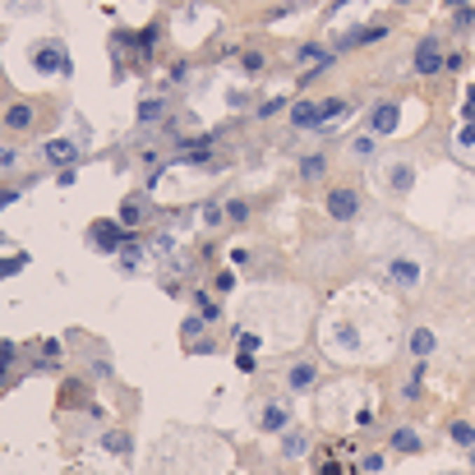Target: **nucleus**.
I'll return each instance as SVG.
<instances>
[{"mask_svg":"<svg viewBox=\"0 0 475 475\" xmlns=\"http://www.w3.org/2000/svg\"><path fill=\"white\" fill-rule=\"evenodd\" d=\"M346 111H351V106H346L342 97H323V102H296V106H291V125H296V130H323V125L342 121Z\"/></svg>","mask_w":475,"mask_h":475,"instance_id":"obj_1","label":"nucleus"},{"mask_svg":"<svg viewBox=\"0 0 475 475\" xmlns=\"http://www.w3.org/2000/svg\"><path fill=\"white\" fill-rule=\"evenodd\" d=\"M33 65L42 74H69V51L55 42H42V46H33Z\"/></svg>","mask_w":475,"mask_h":475,"instance_id":"obj_2","label":"nucleus"},{"mask_svg":"<svg viewBox=\"0 0 475 475\" xmlns=\"http://www.w3.org/2000/svg\"><path fill=\"white\" fill-rule=\"evenodd\" d=\"M328 217L332 221L360 217V194H355V189H328Z\"/></svg>","mask_w":475,"mask_h":475,"instance_id":"obj_3","label":"nucleus"},{"mask_svg":"<svg viewBox=\"0 0 475 475\" xmlns=\"http://www.w3.org/2000/svg\"><path fill=\"white\" fill-rule=\"evenodd\" d=\"M415 74H439L443 69V46H439V37H420V46H415Z\"/></svg>","mask_w":475,"mask_h":475,"instance_id":"obj_4","label":"nucleus"},{"mask_svg":"<svg viewBox=\"0 0 475 475\" xmlns=\"http://www.w3.org/2000/svg\"><path fill=\"white\" fill-rule=\"evenodd\" d=\"M383 185L392 189V194H406V189L415 185V166L411 162H387L383 166Z\"/></svg>","mask_w":475,"mask_h":475,"instance_id":"obj_5","label":"nucleus"},{"mask_svg":"<svg viewBox=\"0 0 475 475\" xmlns=\"http://www.w3.org/2000/svg\"><path fill=\"white\" fill-rule=\"evenodd\" d=\"M397 130V102H374L369 111V134H392Z\"/></svg>","mask_w":475,"mask_h":475,"instance_id":"obj_6","label":"nucleus"},{"mask_svg":"<svg viewBox=\"0 0 475 475\" xmlns=\"http://www.w3.org/2000/svg\"><path fill=\"white\" fill-rule=\"evenodd\" d=\"M46 162H55L60 171L78 162V144L74 139H46Z\"/></svg>","mask_w":475,"mask_h":475,"instance_id":"obj_7","label":"nucleus"},{"mask_svg":"<svg viewBox=\"0 0 475 475\" xmlns=\"http://www.w3.org/2000/svg\"><path fill=\"white\" fill-rule=\"evenodd\" d=\"M208 157H212V134H199L176 153V162H208Z\"/></svg>","mask_w":475,"mask_h":475,"instance_id":"obj_8","label":"nucleus"},{"mask_svg":"<svg viewBox=\"0 0 475 475\" xmlns=\"http://www.w3.org/2000/svg\"><path fill=\"white\" fill-rule=\"evenodd\" d=\"M387 273H392V282H397V287H420V268L411 263V259H392V263H387Z\"/></svg>","mask_w":475,"mask_h":475,"instance_id":"obj_9","label":"nucleus"},{"mask_svg":"<svg viewBox=\"0 0 475 475\" xmlns=\"http://www.w3.org/2000/svg\"><path fill=\"white\" fill-rule=\"evenodd\" d=\"M383 37H387L383 23H369V28H351L342 42H351V46H374V42H383Z\"/></svg>","mask_w":475,"mask_h":475,"instance_id":"obj_10","label":"nucleus"},{"mask_svg":"<svg viewBox=\"0 0 475 475\" xmlns=\"http://www.w3.org/2000/svg\"><path fill=\"white\" fill-rule=\"evenodd\" d=\"M296 60H300V65H332L337 55H332V51H323L319 42H305V46L296 51Z\"/></svg>","mask_w":475,"mask_h":475,"instance_id":"obj_11","label":"nucleus"},{"mask_svg":"<svg viewBox=\"0 0 475 475\" xmlns=\"http://www.w3.org/2000/svg\"><path fill=\"white\" fill-rule=\"evenodd\" d=\"M434 346H439V342H434V328H415V332H411V355H415V360H425Z\"/></svg>","mask_w":475,"mask_h":475,"instance_id":"obj_12","label":"nucleus"},{"mask_svg":"<svg viewBox=\"0 0 475 475\" xmlns=\"http://www.w3.org/2000/svg\"><path fill=\"white\" fill-rule=\"evenodd\" d=\"M5 125H10V130H33V106H28V102L10 106L5 111Z\"/></svg>","mask_w":475,"mask_h":475,"instance_id":"obj_13","label":"nucleus"},{"mask_svg":"<svg viewBox=\"0 0 475 475\" xmlns=\"http://www.w3.org/2000/svg\"><path fill=\"white\" fill-rule=\"evenodd\" d=\"M92 240H97L102 249H116V245H121V226H116V221H97V226H92Z\"/></svg>","mask_w":475,"mask_h":475,"instance_id":"obj_14","label":"nucleus"},{"mask_svg":"<svg viewBox=\"0 0 475 475\" xmlns=\"http://www.w3.org/2000/svg\"><path fill=\"white\" fill-rule=\"evenodd\" d=\"M259 420H263V429H273V434H277V429H287V406H282V401H268Z\"/></svg>","mask_w":475,"mask_h":475,"instance_id":"obj_15","label":"nucleus"},{"mask_svg":"<svg viewBox=\"0 0 475 475\" xmlns=\"http://www.w3.org/2000/svg\"><path fill=\"white\" fill-rule=\"evenodd\" d=\"M323 171H328V157L323 153H310L305 162H300V180H319Z\"/></svg>","mask_w":475,"mask_h":475,"instance_id":"obj_16","label":"nucleus"},{"mask_svg":"<svg viewBox=\"0 0 475 475\" xmlns=\"http://www.w3.org/2000/svg\"><path fill=\"white\" fill-rule=\"evenodd\" d=\"M392 448H397V453H420V434L401 425V429L392 434Z\"/></svg>","mask_w":475,"mask_h":475,"instance_id":"obj_17","label":"nucleus"},{"mask_svg":"<svg viewBox=\"0 0 475 475\" xmlns=\"http://www.w3.org/2000/svg\"><path fill=\"white\" fill-rule=\"evenodd\" d=\"M346 148H351V157H360V162H365V157H374V153H378V144H374V134H355V139H351V144H346Z\"/></svg>","mask_w":475,"mask_h":475,"instance_id":"obj_18","label":"nucleus"},{"mask_svg":"<svg viewBox=\"0 0 475 475\" xmlns=\"http://www.w3.org/2000/svg\"><path fill=\"white\" fill-rule=\"evenodd\" d=\"M194 305H199V319H208V323H217V300H208V296H203V291H194Z\"/></svg>","mask_w":475,"mask_h":475,"instance_id":"obj_19","label":"nucleus"},{"mask_svg":"<svg viewBox=\"0 0 475 475\" xmlns=\"http://www.w3.org/2000/svg\"><path fill=\"white\" fill-rule=\"evenodd\" d=\"M448 434H453V443H462V448H475V429H471V425H466V420H457V425H453V429H448Z\"/></svg>","mask_w":475,"mask_h":475,"instance_id":"obj_20","label":"nucleus"},{"mask_svg":"<svg viewBox=\"0 0 475 475\" xmlns=\"http://www.w3.org/2000/svg\"><path fill=\"white\" fill-rule=\"evenodd\" d=\"M153 121H162V102H157V97H148L144 106H139V125H153Z\"/></svg>","mask_w":475,"mask_h":475,"instance_id":"obj_21","label":"nucleus"},{"mask_svg":"<svg viewBox=\"0 0 475 475\" xmlns=\"http://www.w3.org/2000/svg\"><path fill=\"white\" fill-rule=\"evenodd\" d=\"M240 65H245V74H249V78L263 74V51H245V55H240Z\"/></svg>","mask_w":475,"mask_h":475,"instance_id":"obj_22","label":"nucleus"},{"mask_svg":"<svg viewBox=\"0 0 475 475\" xmlns=\"http://www.w3.org/2000/svg\"><path fill=\"white\" fill-rule=\"evenodd\" d=\"M314 383V365H296L291 369V387H310Z\"/></svg>","mask_w":475,"mask_h":475,"instance_id":"obj_23","label":"nucleus"},{"mask_svg":"<svg viewBox=\"0 0 475 475\" xmlns=\"http://www.w3.org/2000/svg\"><path fill=\"white\" fill-rule=\"evenodd\" d=\"M226 221H249V203L231 199V203H226Z\"/></svg>","mask_w":475,"mask_h":475,"instance_id":"obj_24","label":"nucleus"},{"mask_svg":"<svg viewBox=\"0 0 475 475\" xmlns=\"http://www.w3.org/2000/svg\"><path fill=\"white\" fill-rule=\"evenodd\" d=\"M203 221H208V226H221V221H226V208H221V203H203Z\"/></svg>","mask_w":475,"mask_h":475,"instance_id":"obj_25","label":"nucleus"},{"mask_svg":"<svg viewBox=\"0 0 475 475\" xmlns=\"http://www.w3.org/2000/svg\"><path fill=\"white\" fill-rule=\"evenodd\" d=\"M282 453H287V457H300V453H305V439H300V434H287V439H282Z\"/></svg>","mask_w":475,"mask_h":475,"instance_id":"obj_26","label":"nucleus"},{"mask_svg":"<svg viewBox=\"0 0 475 475\" xmlns=\"http://www.w3.org/2000/svg\"><path fill=\"white\" fill-rule=\"evenodd\" d=\"M23 263H28V254H14V259H5V263H0V277H14Z\"/></svg>","mask_w":475,"mask_h":475,"instance_id":"obj_27","label":"nucleus"},{"mask_svg":"<svg viewBox=\"0 0 475 475\" xmlns=\"http://www.w3.org/2000/svg\"><path fill=\"white\" fill-rule=\"evenodd\" d=\"M139 212H144V203H139V199H130V203H125V226H134V221H139Z\"/></svg>","mask_w":475,"mask_h":475,"instance_id":"obj_28","label":"nucleus"},{"mask_svg":"<svg viewBox=\"0 0 475 475\" xmlns=\"http://www.w3.org/2000/svg\"><path fill=\"white\" fill-rule=\"evenodd\" d=\"M106 448L111 453H130V439L125 434H106Z\"/></svg>","mask_w":475,"mask_h":475,"instance_id":"obj_29","label":"nucleus"},{"mask_svg":"<svg viewBox=\"0 0 475 475\" xmlns=\"http://www.w3.org/2000/svg\"><path fill=\"white\" fill-rule=\"evenodd\" d=\"M462 116H466V121H475V83L466 88V97H462Z\"/></svg>","mask_w":475,"mask_h":475,"instance_id":"obj_30","label":"nucleus"},{"mask_svg":"<svg viewBox=\"0 0 475 475\" xmlns=\"http://www.w3.org/2000/svg\"><path fill=\"white\" fill-rule=\"evenodd\" d=\"M282 106H287V97H273V102H263V106H259V116H263V121H268V116H277V111H282Z\"/></svg>","mask_w":475,"mask_h":475,"instance_id":"obj_31","label":"nucleus"},{"mask_svg":"<svg viewBox=\"0 0 475 475\" xmlns=\"http://www.w3.org/2000/svg\"><path fill=\"white\" fill-rule=\"evenodd\" d=\"M457 144H466V148L475 144V121H466V130H462V139H457Z\"/></svg>","mask_w":475,"mask_h":475,"instance_id":"obj_32","label":"nucleus"},{"mask_svg":"<svg viewBox=\"0 0 475 475\" xmlns=\"http://www.w3.org/2000/svg\"><path fill=\"white\" fill-rule=\"evenodd\" d=\"M14 199H19V189H0V208H10Z\"/></svg>","mask_w":475,"mask_h":475,"instance_id":"obj_33","label":"nucleus"},{"mask_svg":"<svg viewBox=\"0 0 475 475\" xmlns=\"http://www.w3.org/2000/svg\"><path fill=\"white\" fill-rule=\"evenodd\" d=\"M448 5H453V10H466V5H471V0H448Z\"/></svg>","mask_w":475,"mask_h":475,"instance_id":"obj_34","label":"nucleus"},{"mask_svg":"<svg viewBox=\"0 0 475 475\" xmlns=\"http://www.w3.org/2000/svg\"><path fill=\"white\" fill-rule=\"evenodd\" d=\"M471 466H475V448H471Z\"/></svg>","mask_w":475,"mask_h":475,"instance_id":"obj_35","label":"nucleus"}]
</instances>
